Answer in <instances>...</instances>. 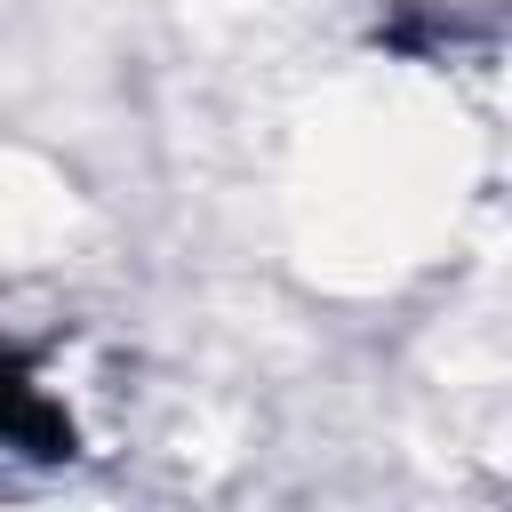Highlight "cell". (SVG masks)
Listing matches in <instances>:
<instances>
[{"label":"cell","instance_id":"cell-1","mask_svg":"<svg viewBox=\"0 0 512 512\" xmlns=\"http://www.w3.org/2000/svg\"><path fill=\"white\" fill-rule=\"evenodd\" d=\"M0 448H24V456H64L72 448V416L40 392V376L0 352Z\"/></svg>","mask_w":512,"mask_h":512}]
</instances>
